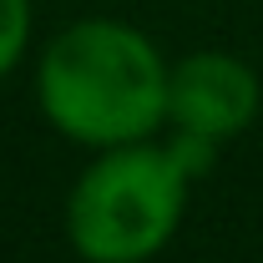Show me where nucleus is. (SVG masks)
<instances>
[{
  "mask_svg": "<svg viewBox=\"0 0 263 263\" xmlns=\"http://www.w3.org/2000/svg\"><path fill=\"white\" fill-rule=\"evenodd\" d=\"M172 61L147 31L111 15H81L35 56V106L56 137L106 152L167 127Z\"/></svg>",
  "mask_w": 263,
  "mask_h": 263,
  "instance_id": "f257e3e1",
  "label": "nucleus"
},
{
  "mask_svg": "<svg viewBox=\"0 0 263 263\" xmlns=\"http://www.w3.org/2000/svg\"><path fill=\"white\" fill-rule=\"evenodd\" d=\"M223 147L193 132L106 147L66 193V243L81 263H152L182 228L187 193Z\"/></svg>",
  "mask_w": 263,
  "mask_h": 263,
  "instance_id": "f03ea898",
  "label": "nucleus"
},
{
  "mask_svg": "<svg viewBox=\"0 0 263 263\" xmlns=\"http://www.w3.org/2000/svg\"><path fill=\"white\" fill-rule=\"evenodd\" d=\"M263 106L258 71L233 51H187L167 71V127L223 147L253 127Z\"/></svg>",
  "mask_w": 263,
  "mask_h": 263,
  "instance_id": "7ed1b4c3",
  "label": "nucleus"
},
{
  "mask_svg": "<svg viewBox=\"0 0 263 263\" xmlns=\"http://www.w3.org/2000/svg\"><path fill=\"white\" fill-rule=\"evenodd\" d=\"M35 31V0H0V81L26 61Z\"/></svg>",
  "mask_w": 263,
  "mask_h": 263,
  "instance_id": "20e7f679",
  "label": "nucleus"
}]
</instances>
